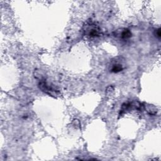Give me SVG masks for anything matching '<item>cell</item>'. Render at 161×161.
Masks as SVG:
<instances>
[{"label":"cell","mask_w":161,"mask_h":161,"mask_svg":"<svg viewBox=\"0 0 161 161\" xmlns=\"http://www.w3.org/2000/svg\"><path fill=\"white\" fill-rule=\"evenodd\" d=\"M83 31L84 35L91 38L97 37L101 35V28L99 25L92 21H87L84 25Z\"/></svg>","instance_id":"cell-1"},{"label":"cell","mask_w":161,"mask_h":161,"mask_svg":"<svg viewBox=\"0 0 161 161\" xmlns=\"http://www.w3.org/2000/svg\"><path fill=\"white\" fill-rule=\"evenodd\" d=\"M39 89L43 92L52 96H57L59 95V92L53 86L50 85L45 79V78L39 80L38 82Z\"/></svg>","instance_id":"cell-2"},{"label":"cell","mask_w":161,"mask_h":161,"mask_svg":"<svg viewBox=\"0 0 161 161\" xmlns=\"http://www.w3.org/2000/svg\"><path fill=\"white\" fill-rule=\"evenodd\" d=\"M123 63V62L121 60V58H119V59H118V58H114V60H112L111 62L109 70L113 73H118L122 71L125 68Z\"/></svg>","instance_id":"cell-3"},{"label":"cell","mask_w":161,"mask_h":161,"mask_svg":"<svg viewBox=\"0 0 161 161\" xmlns=\"http://www.w3.org/2000/svg\"><path fill=\"white\" fill-rule=\"evenodd\" d=\"M114 35L119 39L125 40L130 38L131 36V32L128 29L122 28L117 30L114 32Z\"/></svg>","instance_id":"cell-4"},{"label":"cell","mask_w":161,"mask_h":161,"mask_svg":"<svg viewBox=\"0 0 161 161\" xmlns=\"http://www.w3.org/2000/svg\"><path fill=\"white\" fill-rule=\"evenodd\" d=\"M155 36L157 37V38H158L160 37L161 33H160V28H158V29L155 30Z\"/></svg>","instance_id":"cell-5"}]
</instances>
